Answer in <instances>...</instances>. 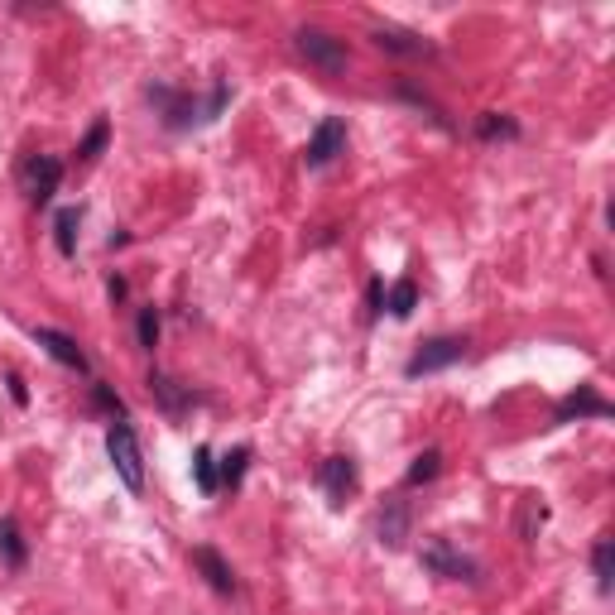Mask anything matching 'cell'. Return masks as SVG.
I'll return each instance as SVG.
<instances>
[{
  "mask_svg": "<svg viewBox=\"0 0 615 615\" xmlns=\"http://www.w3.org/2000/svg\"><path fill=\"white\" fill-rule=\"evenodd\" d=\"M106 457L121 476L125 491H145V452H140V438L130 423H111L106 428Z\"/></svg>",
  "mask_w": 615,
  "mask_h": 615,
  "instance_id": "obj_1",
  "label": "cell"
},
{
  "mask_svg": "<svg viewBox=\"0 0 615 615\" xmlns=\"http://www.w3.org/2000/svg\"><path fill=\"white\" fill-rule=\"evenodd\" d=\"M294 49L318 68V73H327V77H342L346 73V63H351V53H346V44L337 39V34H327V29H298L294 34Z\"/></svg>",
  "mask_w": 615,
  "mask_h": 615,
  "instance_id": "obj_2",
  "label": "cell"
},
{
  "mask_svg": "<svg viewBox=\"0 0 615 615\" xmlns=\"http://www.w3.org/2000/svg\"><path fill=\"white\" fill-rule=\"evenodd\" d=\"M58 183H63V159H53V154H29L25 164H20V188H25L29 202H53L58 193Z\"/></svg>",
  "mask_w": 615,
  "mask_h": 615,
  "instance_id": "obj_3",
  "label": "cell"
},
{
  "mask_svg": "<svg viewBox=\"0 0 615 615\" xmlns=\"http://www.w3.org/2000/svg\"><path fill=\"white\" fill-rule=\"evenodd\" d=\"M462 351H467V337H433V342H423L414 356H409V366L404 375H433V370H447L462 361Z\"/></svg>",
  "mask_w": 615,
  "mask_h": 615,
  "instance_id": "obj_4",
  "label": "cell"
},
{
  "mask_svg": "<svg viewBox=\"0 0 615 615\" xmlns=\"http://www.w3.org/2000/svg\"><path fill=\"white\" fill-rule=\"evenodd\" d=\"M423 567L433 572V577H447V582H471L476 577V563H471L467 553H457L447 539H433V543H423Z\"/></svg>",
  "mask_w": 615,
  "mask_h": 615,
  "instance_id": "obj_5",
  "label": "cell"
},
{
  "mask_svg": "<svg viewBox=\"0 0 615 615\" xmlns=\"http://www.w3.org/2000/svg\"><path fill=\"white\" fill-rule=\"evenodd\" d=\"M34 342L44 346V351H49V356L58 361V366L77 370V375H87V370H92L87 351H82V346H77L73 337H68V332H58V327H34Z\"/></svg>",
  "mask_w": 615,
  "mask_h": 615,
  "instance_id": "obj_6",
  "label": "cell"
},
{
  "mask_svg": "<svg viewBox=\"0 0 615 615\" xmlns=\"http://www.w3.org/2000/svg\"><path fill=\"white\" fill-rule=\"evenodd\" d=\"M346 145V121H337V116H327V121L313 130V140H308V149H303V159H308V169H322V164H332L337 154H342Z\"/></svg>",
  "mask_w": 615,
  "mask_h": 615,
  "instance_id": "obj_7",
  "label": "cell"
},
{
  "mask_svg": "<svg viewBox=\"0 0 615 615\" xmlns=\"http://www.w3.org/2000/svg\"><path fill=\"white\" fill-rule=\"evenodd\" d=\"M370 39H375V49L399 53V58H433V44H428L423 34H414V29L380 25V29H370Z\"/></svg>",
  "mask_w": 615,
  "mask_h": 615,
  "instance_id": "obj_8",
  "label": "cell"
},
{
  "mask_svg": "<svg viewBox=\"0 0 615 615\" xmlns=\"http://www.w3.org/2000/svg\"><path fill=\"white\" fill-rule=\"evenodd\" d=\"M318 486L327 491L332 505H342L346 495L356 491V462H351V457H327L318 467Z\"/></svg>",
  "mask_w": 615,
  "mask_h": 615,
  "instance_id": "obj_9",
  "label": "cell"
},
{
  "mask_svg": "<svg viewBox=\"0 0 615 615\" xmlns=\"http://www.w3.org/2000/svg\"><path fill=\"white\" fill-rule=\"evenodd\" d=\"M193 567L207 577V587L212 591H222V596L236 591V572H231V563H226L217 548H193Z\"/></svg>",
  "mask_w": 615,
  "mask_h": 615,
  "instance_id": "obj_10",
  "label": "cell"
},
{
  "mask_svg": "<svg viewBox=\"0 0 615 615\" xmlns=\"http://www.w3.org/2000/svg\"><path fill=\"white\" fill-rule=\"evenodd\" d=\"M572 419H611V404H606L601 394L577 390V394H567L563 404H558V423H572Z\"/></svg>",
  "mask_w": 615,
  "mask_h": 615,
  "instance_id": "obj_11",
  "label": "cell"
},
{
  "mask_svg": "<svg viewBox=\"0 0 615 615\" xmlns=\"http://www.w3.org/2000/svg\"><path fill=\"white\" fill-rule=\"evenodd\" d=\"M149 101L164 106V121H169L173 130H183V125L197 116V101L183 97V92H173V87H149Z\"/></svg>",
  "mask_w": 615,
  "mask_h": 615,
  "instance_id": "obj_12",
  "label": "cell"
},
{
  "mask_svg": "<svg viewBox=\"0 0 615 615\" xmlns=\"http://www.w3.org/2000/svg\"><path fill=\"white\" fill-rule=\"evenodd\" d=\"M404 539H409V505H404V500H390V505L380 510V543L399 548Z\"/></svg>",
  "mask_w": 615,
  "mask_h": 615,
  "instance_id": "obj_13",
  "label": "cell"
},
{
  "mask_svg": "<svg viewBox=\"0 0 615 615\" xmlns=\"http://www.w3.org/2000/svg\"><path fill=\"white\" fill-rule=\"evenodd\" d=\"M77 226H82V212L77 207H63L58 217H53V241L63 255H77Z\"/></svg>",
  "mask_w": 615,
  "mask_h": 615,
  "instance_id": "obj_14",
  "label": "cell"
},
{
  "mask_svg": "<svg viewBox=\"0 0 615 615\" xmlns=\"http://www.w3.org/2000/svg\"><path fill=\"white\" fill-rule=\"evenodd\" d=\"M0 558H5V567H25L29 548L25 539H20V529H15V519H0Z\"/></svg>",
  "mask_w": 615,
  "mask_h": 615,
  "instance_id": "obj_15",
  "label": "cell"
},
{
  "mask_svg": "<svg viewBox=\"0 0 615 615\" xmlns=\"http://www.w3.org/2000/svg\"><path fill=\"white\" fill-rule=\"evenodd\" d=\"M385 308H390L394 318H409V313L419 308V284H414V279H399L390 294H385Z\"/></svg>",
  "mask_w": 615,
  "mask_h": 615,
  "instance_id": "obj_16",
  "label": "cell"
},
{
  "mask_svg": "<svg viewBox=\"0 0 615 615\" xmlns=\"http://www.w3.org/2000/svg\"><path fill=\"white\" fill-rule=\"evenodd\" d=\"M591 572H596V587L611 591V582H615V548H611V539H596V548H591Z\"/></svg>",
  "mask_w": 615,
  "mask_h": 615,
  "instance_id": "obj_17",
  "label": "cell"
},
{
  "mask_svg": "<svg viewBox=\"0 0 615 615\" xmlns=\"http://www.w3.org/2000/svg\"><path fill=\"white\" fill-rule=\"evenodd\" d=\"M193 481H197V491L202 495H217V486H222V481H217V462H212L207 447H197L193 452Z\"/></svg>",
  "mask_w": 615,
  "mask_h": 615,
  "instance_id": "obj_18",
  "label": "cell"
},
{
  "mask_svg": "<svg viewBox=\"0 0 615 615\" xmlns=\"http://www.w3.org/2000/svg\"><path fill=\"white\" fill-rule=\"evenodd\" d=\"M149 394H154V399H159V404H164L169 414H178V409L188 404V394L178 390V385H173L169 375H149Z\"/></svg>",
  "mask_w": 615,
  "mask_h": 615,
  "instance_id": "obj_19",
  "label": "cell"
},
{
  "mask_svg": "<svg viewBox=\"0 0 615 615\" xmlns=\"http://www.w3.org/2000/svg\"><path fill=\"white\" fill-rule=\"evenodd\" d=\"M438 471H443V452H433V447H428L423 457H414V467H409L404 481H409V486H423V481H433Z\"/></svg>",
  "mask_w": 615,
  "mask_h": 615,
  "instance_id": "obj_20",
  "label": "cell"
},
{
  "mask_svg": "<svg viewBox=\"0 0 615 615\" xmlns=\"http://www.w3.org/2000/svg\"><path fill=\"white\" fill-rule=\"evenodd\" d=\"M246 462H250L246 447L226 452V457H222V471H217V481H222V486H241V476H246Z\"/></svg>",
  "mask_w": 615,
  "mask_h": 615,
  "instance_id": "obj_21",
  "label": "cell"
},
{
  "mask_svg": "<svg viewBox=\"0 0 615 615\" xmlns=\"http://www.w3.org/2000/svg\"><path fill=\"white\" fill-rule=\"evenodd\" d=\"M106 140H111V125H106V121H97V125H92V130H87V140L77 145V159H82V164H87V159H97L101 149H106Z\"/></svg>",
  "mask_w": 615,
  "mask_h": 615,
  "instance_id": "obj_22",
  "label": "cell"
},
{
  "mask_svg": "<svg viewBox=\"0 0 615 615\" xmlns=\"http://www.w3.org/2000/svg\"><path fill=\"white\" fill-rule=\"evenodd\" d=\"M481 140H515L519 135V125L515 121H505V116H481Z\"/></svg>",
  "mask_w": 615,
  "mask_h": 615,
  "instance_id": "obj_23",
  "label": "cell"
},
{
  "mask_svg": "<svg viewBox=\"0 0 615 615\" xmlns=\"http://www.w3.org/2000/svg\"><path fill=\"white\" fill-rule=\"evenodd\" d=\"M135 337H140V346H149V351H154V342H159V308H154V303H149V308H140Z\"/></svg>",
  "mask_w": 615,
  "mask_h": 615,
  "instance_id": "obj_24",
  "label": "cell"
},
{
  "mask_svg": "<svg viewBox=\"0 0 615 615\" xmlns=\"http://www.w3.org/2000/svg\"><path fill=\"white\" fill-rule=\"evenodd\" d=\"M92 399H97V409H106V414H111V423H116V419L125 423V404H121V399H116L111 390H106L101 380H92Z\"/></svg>",
  "mask_w": 615,
  "mask_h": 615,
  "instance_id": "obj_25",
  "label": "cell"
},
{
  "mask_svg": "<svg viewBox=\"0 0 615 615\" xmlns=\"http://www.w3.org/2000/svg\"><path fill=\"white\" fill-rule=\"evenodd\" d=\"M534 529H543V505L539 500H524V519H519V534L534 539Z\"/></svg>",
  "mask_w": 615,
  "mask_h": 615,
  "instance_id": "obj_26",
  "label": "cell"
},
{
  "mask_svg": "<svg viewBox=\"0 0 615 615\" xmlns=\"http://www.w3.org/2000/svg\"><path fill=\"white\" fill-rule=\"evenodd\" d=\"M5 385H10V399H15V404H25L29 399V390H25V380H20V375H10Z\"/></svg>",
  "mask_w": 615,
  "mask_h": 615,
  "instance_id": "obj_27",
  "label": "cell"
},
{
  "mask_svg": "<svg viewBox=\"0 0 615 615\" xmlns=\"http://www.w3.org/2000/svg\"><path fill=\"white\" fill-rule=\"evenodd\" d=\"M106 294H111V303H121V298H125V279H111V284H106Z\"/></svg>",
  "mask_w": 615,
  "mask_h": 615,
  "instance_id": "obj_28",
  "label": "cell"
}]
</instances>
